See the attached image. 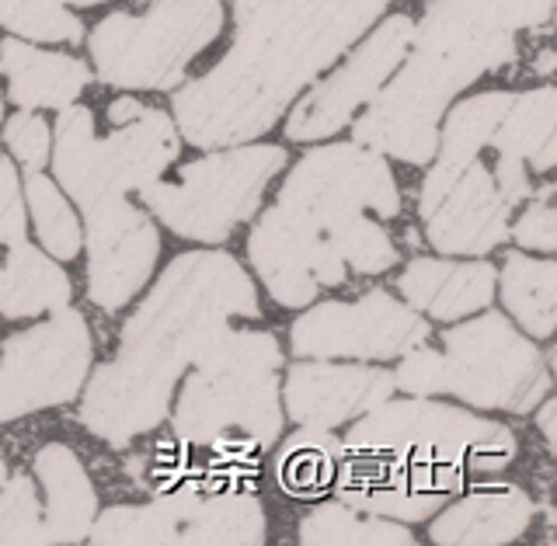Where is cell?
<instances>
[{
	"label": "cell",
	"mask_w": 557,
	"mask_h": 546,
	"mask_svg": "<svg viewBox=\"0 0 557 546\" xmlns=\"http://www.w3.org/2000/svg\"><path fill=\"white\" fill-rule=\"evenodd\" d=\"M540 429H544L547 443H554V400H547L544 411H540Z\"/></svg>",
	"instance_id": "8d00e7d4"
},
{
	"label": "cell",
	"mask_w": 557,
	"mask_h": 546,
	"mask_svg": "<svg viewBox=\"0 0 557 546\" xmlns=\"http://www.w3.org/2000/svg\"><path fill=\"white\" fill-rule=\"evenodd\" d=\"M0 543L8 546H39L49 543L42 505L35 498V484L17 473L0 487Z\"/></svg>",
	"instance_id": "1f68e13d"
},
{
	"label": "cell",
	"mask_w": 557,
	"mask_h": 546,
	"mask_svg": "<svg viewBox=\"0 0 557 546\" xmlns=\"http://www.w3.org/2000/svg\"><path fill=\"white\" fill-rule=\"evenodd\" d=\"M509 104H512V91H487L453 104V112L446 115V126L440 133V147H435V164L425 174L422 191L440 188L443 182H449L453 174L474 161V157H481Z\"/></svg>",
	"instance_id": "d4e9b609"
},
{
	"label": "cell",
	"mask_w": 557,
	"mask_h": 546,
	"mask_svg": "<svg viewBox=\"0 0 557 546\" xmlns=\"http://www.w3.org/2000/svg\"><path fill=\"white\" fill-rule=\"evenodd\" d=\"M278 206L327 234L352 216H397L400 191L383 153L359 144H335L313 147L296 161L278 191Z\"/></svg>",
	"instance_id": "8fae6325"
},
{
	"label": "cell",
	"mask_w": 557,
	"mask_h": 546,
	"mask_svg": "<svg viewBox=\"0 0 557 546\" xmlns=\"http://www.w3.org/2000/svg\"><path fill=\"white\" fill-rule=\"evenodd\" d=\"M342 443L321 429H304L275 456V481L293 498H313L335 484Z\"/></svg>",
	"instance_id": "f1b7e54d"
},
{
	"label": "cell",
	"mask_w": 557,
	"mask_h": 546,
	"mask_svg": "<svg viewBox=\"0 0 557 546\" xmlns=\"http://www.w3.org/2000/svg\"><path fill=\"white\" fill-rule=\"evenodd\" d=\"M28 223H25V199L22 185H17L14 164L0 153V244H17L25 240Z\"/></svg>",
	"instance_id": "e575fe53"
},
{
	"label": "cell",
	"mask_w": 557,
	"mask_h": 546,
	"mask_svg": "<svg viewBox=\"0 0 557 546\" xmlns=\"http://www.w3.org/2000/svg\"><path fill=\"white\" fill-rule=\"evenodd\" d=\"M356 421L342 438L331 487L356 512L397 522L429 519L470 473H498L516 456L505 425L425 397H387Z\"/></svg>",
	"instance_id": "3957f363"
},
{
	"label": "cell",
	"mask_w": 557,
	"mask_h": 546,
	"mask_svg": "<svg viewBox=\"0 0 557 546\" xmlns=\"http://www.w3.org/2000/svg\"><path fill=\"white\" fill-rule=\"evenodd\" d=\"M66 8H91V4H104V0H63Z\"/></svg>",
	"instance_id": "74e56055"
},
{
	"label": "cell",
	"mask_w": 557,
	"mask_h": 546,
	"mask_svg": "<svg viewBox=\"0 0 557 546\" xmlns=\"http://www.w3.org/2000/svg\"><path fill=\"white\" fill-rule=\"evenodd\" d=\"M4 481H8V467H4V460H0V487H4Z\"/></svg>",
	"instance_id": "f35d334b"
},
{
	"label": "cell",
	"mask_w": 557,
	"mask_h": 546,
	"mask_svg": "<svg viewBox=\"0 0 557 546\" xmlns=\"http://www.w3.org/2000/svg\"><path fill=\"white\" fill-rule=\"evenodd\" d=\"M139 112H144V104H139L136 98H119V101H112L109 119L115 122V126H126V122H133Z\"/></svg>",
	"instance_id": "d590c367"
},
{
	"label": "cell",
	"mask_w": 557,
	"mask_h": 546,
	"mask_svg": "<svg viewBox=\"0 0 557 546\" xmlns=\"http://www.w3.org/2000/svg\"><path fill=\"white\" fill-rule=\"evenodd\" d=\"M502 303L530 338H550L557 324V261L527 255L505 258Z\"/></svg>",
	"instance_id": "4316f807"
},
{
	"label": "cell",
	"mask_w": 557,
	"mask_h": 546,
	"mask_svg": "<svg viewBox=\"0 0 557 546\" xmlns=\"http://www.w3.org/2000/svg\"><path fill=\"white\" fill-rule=\"evenodd\" d=\"M495 147V185L512 209L522 199H533V182L527 164L547 174L557 161V91L554 87H536L527 95H512L495 136L487 139Z\"/></svg>",
	"instance_id": "ffe728a7"
},
{
	"label": "cell",
	"mask_w": 557,
	"mask_h": 546,
	"mask_svg": "<svg viewBox=\"0 0 557 546\" xmlns=\"http://www.w3.org/2000/svg\"><path fill=\"white\" fill-rule=\"evenodd\" d=\"M231 317H258V293L237 258L226 251L174 258L122 327L119 356L95 369L81 421L119 449L153 432L168 418L185 365H196Z\"/></svg>",
	"instance_id": "7a4b0ae2"
},
{
	"label": "cell",
	"mask_w": 557,
	"mask_h": 546,
	"mask_svg": "<svg viewBox=\"0 0 557 546\" xmlns=\"http://www.w3.org/2000/svg\"><path fill=\"white\" fill-rule=\"evenodd\" d=\"M278 365L283 351L272 334L226 327L182 386L171 418L174 435L202 449H269L283 429Z\"/></svg>",
	"instance_id": "277c9868"
},
{
	"label": "cell",
	"mask_w": 557,
	"mask_h": 546,
	"mask_svg": "<svg viewBox=\"0 0 557 546\" xmlns=\"http://www.w3.org/2000/svg\"><path fill=\"white\" fill-rule=\"evenodd\" d=\"M411 42H414L411 17L408 14L387 17L335 74L318 80L293 104V112L286 119V136L296 139V144H313V139L335 136L391 80L400 60L408 57Z\"/></svg>",
	"instance_id": "9a60e30c"
},
{
	"label": "cell",
	"mask_w": 557,
	"mask_h": 546,
	"mask_svg": "<svg viewBox=\"0 0 557 546\" xmlns=\"http://www.w3.org/2000/svg\"><path fill=\"white\" fill-rule=\"evenodd\" d=\"M533 501L516 484H481L453 501L432 522V539L443 546H502L527 533Z\"/></svg>",
	"instance_id": "7402d4cb"
},
{
	"label": "cell",
	"mask_w": 557,
	"mask_h": 546,
	"mask_svg": "<svg viewBox=\"0 0 557 546\" xmlns=\"http://www.w3.org/2000/svg\"><path fill=\"white\" fill-rule=\"evenodd\" d=\"M418 209L429 244L446 258H481L509 237L512 206L505 202L481 157L440 188L422 191Z\"/></svg>",
	"instance_id": "ac0fdd59"
},
{
	"label": "cell",
	"mask_w": 557,
	"mask_h": 546,
	"mask_svg": "<svg viewBox=\"0 0 557 546\" xmlns=\"http://www.w3.org/2000/svg\"><path fill=\"white\" fill-rule=\"evenodd\" d=\"M98 546H258L265 512L248 491H174L150 505H119L95 516Z\"/></svg>",
	"instance_id": "30bf717a"
},
{
	"label": "cell",
	"mask_w": 557,
	"mask_h": 546,
	"mask_svg": "<svg viewBox=\"0 0 557 546\" xmlns=\"http://www.w3.org/2000/svg\"><path fill=\"white\" fill-rule=\"evenodd\" d=\"M87 244V296L101 310H122L147 286L161 255V237L144 209L126 196L104 199L84 213Z\"/></svg>",
	"instance_id": "e0dca14e"
},
{
	"label": "cell",
	"mask_w": 557,
	"mask_h": 546,
	"mask_svg": "<svg viewBox=\"0 0 557 546\" xmlns=\"http://www.w3.org/2000/svg\"><path fill=\"white\" fill-rule=\"evenodd\" d=\"M550 196H554V185L547 182L540 191H533L527 213H522L516 223H509V237L519 244V248L544 251V255H550L557 248V213L550 206Z\"/></svg>",
	"instance_id": "d6a6232c"
},
{
	"label": "cell",
	"mask_w": 557,
	"mask_h": 546,
	"mask_svg": "<svg viewBox=\"0 0 557 546\" xmlns=\"http://www.w3.org/2000/svg\"><path fill=\"white\" fill-rule=\"evenodd\" d=\"M91 356V327L70 303L52 310L46 324L14 334L0 356V425L74 400Z\"/></svg>",
	"instance_id": "7c38bea8"
},
{
	"label": "cell",
	"mask_w": 557,
	"mask_h": 546,
	"mask_svg": "<svg viewBox=\"0 0 557 546\" xmlns=\"http://www.w3.org/2000/svg\"><path fill=\"white\" fill-rule=\"evenodd\" d=\"M0 25L32 42H84V25L63 0H0Z\"/></svg>",
	"instance_id": "4dcf8cb0"
},
{
	"label": "cell",
	"mask_w": 557,
	"mask_h": 546,
	"mask_svg": "<svg viewBox=\"0 0 557 546\" xmlns=\"http://www.w3.org/2000/svg\"><path fill=\"white\" fill-rule=\"evenodd\" d=\"M25 199H28L35 231H39V240L49 251V258H57V261L77 258L84 248V231L74 216V209L63 199V191L57 188V182H49L42 171H25Z\"/></svg>",
	"instance_id": "f546056e"
},
{
	"label": "cell",
	"mask_w": 557,
	"mask_h": 546,
	"mask_svg": "<svg viewBox=\"0 0 557 546\" xmlns=\"http://www.w3.org/2000/svg\"><path fill=\"white\" fill-rule=\"evenodd\" d=\"M0 119H4V112H0Z\"/></svg>",
	"instance_id": "ab89813d"
},
{
	"label": "cell",
	"mask_w": 557,
	"mask_h": 546,
	"mask_svg": "<svg viewBox=\"0 0 557 546\" xmlns=\"http://www.w3.org/2000/svg\"><path fill=\"white\" fill-rule=\"evenodd\" d=\"M394 376L383 369L366 365H335V362H300L289 369L283 400L286 414L304 429L331 432L338 425L362 418L376 404L394 397Z\"/></svg>",
	"instance_id": "d6986e66"
},
{
	"label": "cell",
	"mask_w": 557,
	"mask_h": 546,
	"mask_svg": "<svg viewBox=\"0 0 557 546\" xmlns=\"http://www.w3.org/2000/svg\"><path fill=\"white\" fill-rule=\"evenodd\" d=\"M248 258L283 307H307L327 286H345V261L331 240L286 206H272L248 237Z\"/></svg>",
	"instance_id": "2e32d148"
},
{
	"label": "cell",
	"mask_w": 557,
	"mask_h": 546,
	"mask_svg": "<svg viewBox=\"0 0 557 546\" xmlns=\"http://www.w3.org/2000/svg\"><path fill=\"white\" fill-rule=\"evenodd\" d=\"M35 473L46 487L49 543H84L98 516V495L81 460L66 446L52 443L35 456Z\"/></svg>",
	"instance_id": "cb8c5ba5"
},
{
	"label": "cell",
	"mask_w": 557,
	"mask_h": 546,
	"mask_svg": "<svg viewBox=\"0 0 557 546\" xmlns=\"http://www.w3.org/2000/svg\"><path fill=\"white\" fill-rule=\"evenodd\" d=\"M223 32V0H153L144 14L115 11L95 25L91 60L104 84L171 91Z\"/></svg>",
	"instance_id": "8992f818"
},
{
	"label": "cell",
	"mask_w": 557,
	"mask_h": 546,
	"mask_svg": "<svg viewBox=\"0 0 557 546\" xmlns=\"http://www.w3.org/2000/svg\"><path fill=\"white\" fill-rule=\"evenodd\" d=\"M70 303V275L46 258L39 248L17 240L11 244L8 265L0 269V313L4 317H35Z\"/></svg>",
	"instance_id": "484cf974"
},
{
	"label": "cell",
	"mask_w": 557,
	"mask_h": 546,
	"mask_svg": "<svg viewBox=\"0 0 557 546\" xmlns=\"http://www.w3.org/2000/svg\"><path fill=\"white\" fill-rule=\"evenodd\" d=\"M498 272L487 261H449V258H414L400 272L397 289L405 303L435 321H460L478 313L495 299Z\"/></svg>",
	"instance_id": "44dd1931"
},
{
	"label": "cell",
	"mask_w": 557,
	"mask_h": 546,
	"mask_svg": "<svg viewBox=\"0 0 557 546\" xmlns=\"http://www.w3.org/2000/svg\"><path fill=\"white\" fill-rule=\"evenodd\" d=\"M286 161L283 147L237 144L185 164L178 182H150L139 188V199L178 237L220 244L255 216L261 196Z\"/></svg>",
	"instance_id": "ba28073f"
},
{
	"label": "cell",
	"mask_w": 557,
	"mask_h": 546,
	"mask_svg": "<svg viewBox=\"0 0 557 546\" xmlns=\"http://www.w3.org/2000/svg\"><path fill=\"white\" fill-rule=\"evenodd\" d=\"M474 80L478 74L463 63L414 46L411 57L400 60L391 74V84L366 101L362 119L352 122L356 144L405 164H429L440 147L446 104Z\"/></svg>",
	"instance_id": "9c48e42d"
},
{
	"label": "cell",
	"mask_w": 557,
	"mask_h": 546,
	"mask_svg": "<svg viewBox=\"0 0 557 546\" xmlns=\"http://www.w3.org/2000/svg\"><path fill=\"white\" fill-rule=\"evenodd\" d=\"M4 144L11 147V153L17 157V161H22L25 171H42L49 161V150H52V133L39 115H32L25 109V112L8 119Z\"/></svg>",
	"instance_id": "836d02e7"
},
{
	"label": "cell",
	"mask_w": 557,
	"mask_h": 546,
	"mask_svg": "<svg viewBox=\"0 0 557 546\" xmlns=\"http://www.w3.org/2000/svg\"><path fill=\"white\" fill-rule=\"evenodd\" d=\"M178 126L168 112L144 109L109 139L95 136V115L81 104L60 109L52 167L63 191L81 206V213L104 199H119L157 182L178 157Z\"/></svg>",
	"instance_id": "52a82bcc"
},
{
	"label": "cell",
	"mask_w": 557,
	"mask_h": 546,
	"mask_svg": "<svg viewBox=\"0 0 557 546\" xmlns=\"http://www.w3.org/2000/svg\"><path fill=\"white\" fill-rule=\"evenodd\" d=\"M550 14L554 0H432L411 46L443 52L481 77L512 63L519 32L547 25Z\"/></svg>",
	"instance_id": "5bb4252c"
},
{
	"label": "cell",
	"mask_w": 557,
	"mask_h": 546,
	"mask_svg": "<svg viewBox=\"0 0 557 546\" xmlns=\"http://www.w3.org/2000/svg\"><path fill=\"white\" fill-rule=\"evenodd\" d=\"M391 0H231V52L174 95V126L202 150L265 136Z\"/></svg>",
	"instance_id": "6da1fadb"
},
{
	"label": "cell",
	"mask_w": 557,
	"mask_h": 546,
	"mask_svg": "<svg viewBox=\"0 0 557 546\" xmlns=\"http://www.w3.org/2000/svg\"><path fill=\"white\" fill-rule=\"evenodd\" d=\"M304 546H411L414 536L394 519L356 512L342 501L318 505L300 522Z\"/></svg>",
	"instance_id": "83f0119b"
},
{
	"label": "cell",
	"mask_w": 557,
	"mask_h": 546,
	"mask_svg": "<svg viewBox=\"0 0 557 546\" xmlns=\"http://www.w3.org/2000/svg\"><path fill=\"white\" fill-rule=\"evenodd\" d=\"M446 351L425 345L400 356L397 390L411 397H460L484 411L527 414L550 390L547 362L540 348L522 338L509 317L481 313L443 334Z\"/></svg>",
	"instance_id": "5b68a950"
},
{
	"label": "cell",
	"mask_w": 557,
	"mask_h": 546,
	"mask_svg": "<svg viewBox=\"0 0 557 546\" xmlns=\"http://www.w3.org/2000/svg\"><path fill=\"white\" fill-rule=\"evenodd\" d=\"M0 74L8 77V95L22 109H66L81 98L91 70L77 57L35 49L22 39L0 42Z\"/></svg>",
	"instance_id": "603a6c76"
},
{
	"label": "cell",
	"mask_w": 557,
	"mask_h": 546,
	"mask_svg": "<svg viewBox=\"0 0 557 546\" xmlns=\"http://www.w3.org/2000/svg\"><path fill=\"white\" fill-rule=\"evenodd\" d=\"M425 342V317L383 289L352 303H321L289 327L300 359H400Z\"/></svg>",
	"instance_id": "4fadbf2b"
}]
</instances>
